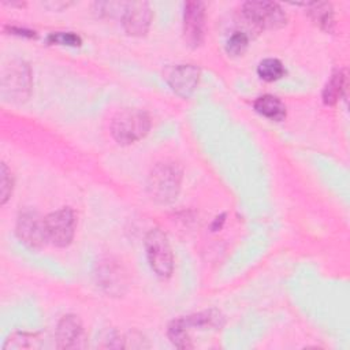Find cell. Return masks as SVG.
<instances>
[{
  "mask_svg": "<svg viewBox=\"0 0 350 350\" xmlns=\"http://www.w3.org/2000/svg\"><path fill=\"white\" fill-rule=\"evenodd\" d=\"M30 86V72L23 63H12L3 75V90H8L12 97L22 98Z\"/></svg>",
  "mask_w": 350,
  "mask_h": 350,
  "instance_id": "12",
  "label": "cell"
},
{
  "mask_svg": "<svg viewBox=\"0 0 350 350\" xmlns=\"http://www.w3.org/2000/svg\"><path fill=\"white\" fill-rule=\"evenodd\" d=\"M200 75V68L194 64H176L165 72V79L178 96L187 98L198 86Z\"/></svg>",
  "mask_w": 350,
  "mask_h": 350,
  "instance_id": "10",
  "label": "cell"
},
{
  "mask_svg": "<svg viewBox=\"0 0 350 350\" xmlns=\"http://www.w3.org/2000/svg\"><path fill=\"white\" fill-rule=\"evenodd\" d=\"M150 129V118L141 109L119 112L111 124L112 137L122 145H129L144 138Z\"/></svg>",
  "mask_w": 350,
  "mask_h": 350,
  "instance_id": "3",
  "label": "cell"
},
{
  "mask_svg": "<svg viewBox=\"0 0 350 350\" xmlns=\"http://www.w3.org/2000/svg\"><path fill=\"white\" fill-rule=\"evenodd\" d=\"M46 40L49 44H57V45H67V46H79L81 45V38L71 31L52 33L48 36Z\"/></svg>",
  "mask_w": 350,
  "mask_h": 350,
  "instance_id": "19",
  "label": "cell"
},
{
  "mask_svg": "<svg viewBox=\"0 0 350 350\" xmlns=\"http://www.w3.org/2000/svg\"><path fill=\"white\" fill-rule=\"evenodd\" d=\"M44 219L48 242L57 247L68 246L75 232V215L72 209L60 208Z\"/></svg>",
  "mask_w": 350,
  "mask_h": 350,
  "instance_id": "6",
  "label": "cell"
},
{
  "mask_svg": "<svg viewBox=\"0 0 350 350\" xmlns=\"http://www.w3.org/2000/svg\"><path fill=\"white\" fill-rule=\"evenodd\" d=\"M205 34V5L201 1H187L183 7V37L187 45L197 48Z\"/></svg>",
  "mask_w": 350,
  "mask_h": 350,
  "instance_id": "8",
  "label": "cell"
},
{
  "mask_svg": "<svg viewBox=\"0 0 350 350\" xmlns=\"http://www.w3.org/2000/svg\"><path fill=\"white\" fill-rule=\"evenodd\" d=\"M346 90V74L343 70H336L323 90V101L327 105H334Z\"/></svg>",
  "mask_w": 350,
  "mask_h": 350,
  "instance_id": "15",
  "label": "cell"
},
{
  "mask_svg": "<svg viewBox=\"0 0 350 350\" xmlns=\"http://www.w3.org/2000/svg\"><path fill=\"white\" fill-rule=\"evenodd\" d=\"M182 185V168L174 161L156 164L148 176V193L159 204L176 200Z\"/></svg>",
  "mask_w": 350,
  "mask_h": 350,
  "instance_id": "2",
  "label": "cell"
},
{
  "mask_svg": "<svg viewBox=\"0 0 350 350\" xmlns=\"http://www.w3.org/2000/svg\"><path fill=\"white\" fill-rule=\"evenodd\" d=\"M242 15L256 29H279L287 21L283 8L273 1H247L242 5Z\"/></svg>",
  "mask_w": 350,
  "mask_h": 350,
  "instance_id": "5",
  "label": "cell"
},
{
  "mask_svg": "<svg viewBox=\"0 0 350 350\" xmlns=\"http://www.w3.org/2000/svg\"><path fill=\"white\" fill-rule=\"evenodd\" d=\"M145 250L152 271L161 279L170 278L174 271V256L167 235L159 228L149 230L145 237Z\"/></svg>",
  "mask_w": 350,
  "mask_h": 350,
  "instance_id": "4",
  "label": "cell"
},
{
  "mask_svg": "<svg viewBox=\"0 0 350 350\" xmlns=\"http://www.w3.org/2000/svg\"><path fill=\"white\" fill-rule=\"evenodd\" d=\"M257 74L262 81L273 82V81L283 78L286 74V70L280 60L268 57V59H264L260 62V64L257 67Z\"/></svg>",
  "mask_w": 350,
  "mask_h": 350,
  "instance_id": "17",
  "label": "cell"
},
{
  "mask_svg": "<svg viewBox=\"0 0 350 350\" xmlns=\"http://www.w3.org/2000/svg\"><path fill=\"white\" fill-rule=\"evenodd\" d=\"M0 186H1L0 187L1 204H5L12 191V176H11V171L7 168L4 163L1 164V170H0Z\"/></svg>",
  "mask_w": 350,
  "mask_h": 350,
  "instance_id": "20",
  "label": "cell"
},
{
  "mask_svg": "<svg viewBox=\"0 0 350 350\" xmlns=\"http://www.w3.org/2000/svg\"><path fill=\"white\" fill-rule=\"evenodd\" d=\"M16 235L31 249L42 247L48 242L45 219L33 211L22 212L16 220Z\"/></svg>",
  "mask_w": 350,
  "mask_h": 350,
  "instance_id": "7",
  "label": "cell"
},
{
  "mask_svg": "<svg viewBox=\"0 0 350 350\" xmlns=\"http://www.w3.org/2000/svg\"><path fill=\"white\" fill-rule=\"evenodd\" d=\"M97 282L109 294H122L123 287L126 286L122 267L112 261H105L100 265L97 272Z\"/></svg>",
  "mask_w": 350,
  "mask_h": 350,
  "instance_id": "13",
  "label": "cell"
},
{
  "mask_svg": "<svg viewBox=\"0 0 350 350\" xmlns=\"http://www.w3.org/2000/svg\"><path fill=\"white\" fill-rule=\"evenodd\" d=\"M152 21V11L145 1L124 3L122 12V23L129 36L141 37L149 30Z\"/></svg>",
  "mask_w": 350,
  "mask_h": 350,
  "instance_id": "9",
  "label": "cell"
},
{
  "mask_svg": "<svg viewBox=\"0 0 350 350\" xmlns=\"http://www.w3.org/2000/svg\"><path fill=\"white\" fill-rule=\"evenodd\" d=\"M85 329L82 321L75 314H66L60 319L56 328V342L60 349L85 347Z\"/></svg>",
  "mask_w": 350,
  "mask_h": 350,
  "instance_id": "11",
  "label": "cell"
},
{
  "mask_svg": "<svg viewBox=\"0 0 350 350\" xmlns=\"http://www.w3.org/2000/svg\"><path fill=\"white\" fill-rule=\"evenodd\" d=\"M249 46V37L243 31H234L227 42H226V52L231 56H241Z\"/></svg>",
  "mask_w": 350,
  "mask_h": 350,
  "instance_id": "18",
  "label": "cell"
},
{
  "mask_svg": "<svg viewBox=\"0 0 350 350\" xmlns=\"http://www.w3.org/2000/svg\"><path fill=\"white\" fill-rule=\"evenodd\" d=\"M223 314L219 310L209 309L171 321V324L168 325V338L179 349H191L194 345L191 343L190 331H217L223 327Z\"/></svg>",
  "mask_w": 350,
  "mask_h": 350,
  "instance_id": "1",
  "label": "cell"
},
{
  "mask_svg": "<svg viewBox=\"0 0 350 350\" xmlns=\"http://www.w3.org/2000/svg\"><path fill=\"white\" fill-rule=\"evenodd\" d=\"M254 109L267 119L280 122L286 118V107L280 98L272 94H264L256 98L253 103Z\"/></svg>",
  "mask_w": 350,
  "mask_h": 350,
  "instance_id": "14",
  "label": "cell"
},
{
  "mask_svg": "<svg viewBox=\"0 0 350 350\" xmlns=\"http://www.w3.org/2000/svg\"><path fill=\"white\" fill-rule=\"evenodd\" d=\"M309 14L312 19L325 31H331L335 26L334 22V12L331 8V4L328 3H313L308 4Z\"/></svg>",
  "mask_w": 350,
  "mask_h": 350,
  "instance_id": "16",
  "label": "cell"
}]
</instances>
